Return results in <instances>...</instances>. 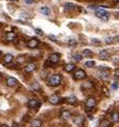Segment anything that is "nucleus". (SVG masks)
<instances>
[{
	"label": "nucleus",
	"instance_id": "obj_2",
	"mask_svg": "<svg viewBox=\"0 0 119 127\" xmlns=\"http://www.w3.org/2000/svg\"><path fill=\"white\" fill-rule=\"evenodd\" d=\"M59 60H60V55H59V53L54 52V53H51V55L48 57L46 64H47V65L56 64V63H58V62H59Z\"/></svg>",
	"mask_w": 119,
	"mask_h": 127
},
{
	"label": "nucleus",
	"instance_id": "obj_8",
	"mask_svg": "<svg viewBox=\"0 0 119 127\" xmlns=\"http://www.w3.org/2000/svg\"><path fill=\"white\" fill-rule=\"evenodd\" d=\"M97 102L94 98H92V97H90V98H88V99L86 100V108L87 109H91V108H94V106H96Z\"/></svg>",
	"mask_w": 119,
	"mask_h": 127
},
{
	"label": "nucleus",
	"instance_id": "obj_22",
	"mask_svg": "<svg viewBox=\"0 0 119 127\" xmlns=\"http://www.w3.org/2000/svg\"><path fill=\"white\" fill-rule=\"evenodd\" d=\"M65 102L69 103V104H76L77 99H76V97H75L74 95H71V96H69V97L65 98Z\"/></svg>",
	"mask_w": 119,
	"mask_h": 127
},
{
	"label": "nucleus",
	"instance_id": "obj_23",
	"mask_svg": "<svg viewBox=\"0 0 119 127\" xmlns=\"http://www.w3.org/2000/svg\"><path fill=\"white\" fill-rule=\"evenodd\" d=\"M110 119H112V122L113 123H117L119 121V113L118 112H113L112 113V115H110Z\"/></svg>",
	"mask_w": 119,
	"mask_h": 127
},
{
	"label": "nucleus",
	"instance_id": "obj_39",
	"mask_svg": "<svg viewBox=\"0 0 119 127\" xmlns=\"http://www.w3.org/2000/svg\"><path fill=\"white\" fill-rule=\"evenodd\" d=\"M1 127H9V126H7V125H2Z\"/></svg>",
	"mask_w": 119,
	"mask_h": 127
},
{
	"label": "nucleus",
	"instance_id": "obj_5",
	"mask_svg": "<svg viewBox=\"0 0 119 127\" xmlns=\"http://www.w3.org/2000/svg\"><path fill=\"white\" fill-rule=\"evenodd\" d=\"M98 75L100 78L102 79H107L110 76V69L106 67V68H100L98 71Z\"/></svg>",
	"mask_w": 119,
	"mask_h": 127
},
{
	"label": "nucleus",
	"instance_id": "obj_6",
	"mask_svg": "<svg viewBox=\"0 0 119 127\" xmlns=\"http://www.w3.org/2000/svg\"><path fill=\"white\" fill-rule=\"evenodd\" d=\"M40 106V102L37 99V98H31V99L28 100V107L30 109H35Z\"/></svg>",
	"mask_w": 119,
	"mask_h": 127
},
{
	"label": "nucleus",
	"instance_id": "obj_10",
	"mask_svg": "<svg viewBox=\"0 0 119 127\" xmlns=\"http://www.w3.org/2000/svg\"><path fill=\"white\" fill-rule=\"evenodd\" d=\"M61 102V98L58 96V95H51L49 96V103L53 105H57Z\"/></svg>",
	"mask_w": 119,
	"mask_h": 127
},
{
	"label": "nucleus",
	"instance_id": "obj_14",
	"mask_svg": "<svg viewBox=\"0 0 119 127\" xmlns=\"http://www.w3.org/2000/svg\"><path fill=\"white\" fill-rule=\"evenodd\" d=\"M15 39H16V33L15 32H8L5 34V40L8 42H13Z\"/></svg>",
	"mask_w": 119,
	"mask_h": 127
},
{
	"label": "nucleus",
	"instance_id": "obj_16",
	"mask_svg": "<svg viewBox=\"0 0 119 127\" xmlns=\"http://www.w3.org/2000/svg\"><path fill=\"white\" fill-rule=\"evenodd\" d=\"M40 12H41L43 15H49V14H51V9H49L48 7L43 5V7L40 8Z\"/></svg>",
	"mask_w": 119,
	"mask_h": 127
},
{
	"label": "nucleus",
	"instance_id": "obj_4",
	"mask_svg": "<svg viewBox=\"0 0 119 127\" xmlns=\"http://www.w3.org/2000/svg\"><path fill=\"white\" fill-rule=\"evenodd\" d=\"M73 76H74V78L76 79V80H83V79L86 78V73H85L84 69H76L74 72V74H73Z\"/></svg>",
	"mask_w": 119,
	"mask_h": 127
},
{
	"label": "nucleus",
	"instance_id": "obj_24",
	"mask_svg": "<svg viewBox=\"0 0 119 127\" xmlns=\"http://www.w3.org/2000/svg\"><path fill=\"white\" fill-rule=\"evenodd\" d=\"M83 89H92L94 88V84H92V82L91 81H86V82H84L82 84Z\"/></svg>",
	"mask_w": 119,
	"mask_h": 127
},
{
	"label": "nucleus",
	"instance_id": "obj_37",
	"mask_svg": "<svg viewBox=\"0 0 119 127\" xmlns=\"http://www.w3.org/2000/svg\"><path fill=\"white\" fill-rule=\"evenodd\" d=\"M116 40H117V42H118V43H119V35H118V36L116 37Z\"/></svg>",
	"mask_w": 119,
	"mask_h": 127
},
{
	"label": "nucleus",
	"instance_id": "obj_1",
	"mask_svg": "<svg viewBox=\"0 0 119 127\" xmlns=\"http://www.w3.org/2000/svg\"><path fill=\"white\" fill-rule=\"evenodd\" d=\"M61 83V76L59 74H54L48 77V84L51 87H58Z\"/></svg>",
	"mask_w": 119,
	"mask_h": 127
},
{
	"label": "nucleus",
	"instance_id": "obj_25",
	"mask_svg": "<svg viewBox=\"0 0 119 127\" xmlns=\"http://www.w3.org/2000/svg\"><path fill=\"white\" fill-rule=\"evenodd\" d=\"M26 57L25 55H21V56H18L17 57V59H16V61H17V63H19V64H21V63H24V62H26Z\"/></svg>",
	"mask_w": 119,
	"mask_h": 127
},
{
	"label": "nucleus",
	"instance_id": "obj_19",
	"mask_svg": "<svg viewBox=\"0 0 119 127\" xmlns=\"http://www.w3.org/2000/svg\"><path fill=\"white\" fill-rule=\"evenodd\" d=\"M73 121H74V123L76 125H83V123H84V118H83V116H75L74 119H73Z\"/></svg>",
	"mask_w": 119,
	"mask_h": 127
},
{
	"label": "nucleus",
	"instance_id": "obj_29",
	"mask_svg": "<svg viewBox=\"0 0 119 127\" xmlns=\"http://www.w3.org/2000/svg\"><path fill=\"white\" fill-rule=\"evenodd\" d=\"M113 42H114V37H112V36L105 37V43H106V44H112Z\"/></svg>",
	"mask_w": 119,
	"mask_h": 127
},
{
	"label": "nucleus",
	"instance_id": "obj_27",
	"mask_svg": "<svg viewBox=\"0 0 119 127\" xmlns=\"http://www.w3.org/2000/svg\"><path fill=\"white\" fill-rule=\"evenodd\" d=\"M72 58L75 61H81L83 59V56H82V53H74V55H72Z\"/></svg>",
	"mask_w": 119,
	"mask_h": 127
},
{
	"label": "nucleus",
	"instance_id": "obj_7",
	"mask_svg": "<svg viewBox=\"0 0 119 127\" xmlns=\"http://www.w3.org/2000/svg\"><path fill=\"white\" fill-rule=\"evenodd\" d=\"M27 46H28L29 48H31V49L37 48V47L39 46V40H38V39H31V40H29V41L27 42Z\"/></svg>",
	"mask_w": 119,
	"mask_h": 127
},
{
	"label": "nucleus",
	"instance_id": "obj_13",
	"mask_svg": "<svg viewBox=\"0 0 119 127\" xmlns=\"http://www.w3.org/2000/svg\"><path fill=\"white\" fill-rule=\"evenodd\" d=\"M7 84L9 87H15L17 84V79L14 77H9L7 79Z\"/></svg>",
	"mask_w": 119,
	"mask_h": 127
},
{
	"label": "nucleus",
	"instance_id": "obj_3",
	"mask_svg": "<svg viewBox=\"0 0 119 127\" xmlns=\"http://www.w3.org/2000/svg\"><path fill=\"white\" fill-rule=\"evenodd\" d=\"M96 16L100 19H103V20H107L110 17V13L103 9H99L96 11Z\"/></svg>",
	"mask_w": 119,
	"mask_h": 127
},
{
	"label": "nucleus",
	"instance_id": "obj_30",
	"mask_svg": "<svg viewBox=\"0 0 119 127\" xmlns=\"http://www.w3.org/2000/svg\"><path fill=\"white\" fill-rule=\"evenodd\" d=\"M64 7L67 8V10H72L73 7H74V4L71 3V2H68V3H65V4H64Z\"/></svg>",
	"mask_w": 119,
	"mask_h": 127
},
{
	"label": "nucleus",
	"instance_id": "obj_9",
	"mask_svg": "<svg viewBox=\"0 0 119 127\" xmlns=\"http://www.w3.org/2000/svg\"><path fill=\"white\" fill-rule=\"evenodd\" d=\"M37 68V65H35V63H28V64L25 66V72L26 73H32L34 69Z\"/></svg>",
	"mask_w": 119,
	"mask_h": 127
},
{
	"label": "nucleus",
	"instance_id": "obj_28",
	"mask_svg": "<svg viewBox=\"0 0 119 127\" xmlns=\"http://www.w3.org/2000/svg\"><path fill=\"white\" fill-rule=\"evenodd\" d=\"M85 66H87V67H94L96 66V62L94 61H87L86 63H85Z\"/></svg>",
	"mask_w": 119,
	"mask_h": 127
},
{
	"label": "nucleus",
	"instance_id": "obj_12",
	"mask_svg": "<svg viewBox=\"0 0 119 127\" xmlns=\"http://www.w3.org/2000/svg\"><path fill=\"white\" fill-rule=\"evenodd\" d=\"M99 58L101 60H108L110 59V53H108L107 50H101L99 52Z\"/></svg>",
	"mask_w": 119,
	"mask_h": 127
},
{
	"label": "nucleus",
	"instance_id": "obj_38",
	"mask_svg": "<svg viewBox=\"0 0 119 127\" xmlns=\"http://www.w3.org/2000/svg\"><path fill=\"white\" fill-rule=\"evenodd\" d=\"M13 127H18V125H17V124H14V125H13Z\"/></svg>",
	"mask_w": 119,
	"mask_h": 127
},
{
	"label": "nucleus",
	"instance_id": "obj_40",
	"mask_svg": "<svg viewBox=\"0 0 119 127\" xmlns=\"http://www.w3.org/2000/svg\"><path fill=\"white\" fill-rule=\"evenodd\" d=\"M118 2H119V0H118Z\"/></svg>",
	"mask_w": 119,
	"mask_h": 127
},
{
	"label": "nucleus",
	"instance_id": "obj_20",
	"mask_svg": "<svg viewBox=\"0 0 119 127\" xmlns=\"http://www.w3.org/2000/svg\"><path fill=\"white\" fill-rule=\"evenodd\" d=\"M110 125H112V122L106 120V119H104L100 122V127H110Z\"/></svg>",
	"mask_w": 119,
	"mask_h": 127
},
{
	"label": "nucleus",
	"instance_id": "obj_11",
	"mask_svg": "<svg viewBox=\"0 0 119 127\" xmlns=\"http://www.w3.org/2000/svg\"><path fill=\"white\" fill-rule=\"evenodd\" d=\"M13 59H14V57L11 55V53H5L4 56H3V63L4 64H10V63L13 61Z\"/></svg>",
	"mask_w": 119,
	"mask_h": 127
},
{
	"label": "nucleus",
	"instance_id": "obj_32",
	"mask_svg": "<svg viewBox=\"0 0 119 127\" xmlns=\"http://www.w3.org/2000/svg\"><path fill=\"white\" fill-rule=\"evenodd\" d=\"M112 88L114 89V90H116V89L118 88V83H117V81H115V82H113V84H112Z\"/></svg>",
	"mask_w": 119,
	"mask_h": 127
},
{
	"label": "nucleus",
	"instance_id": "obj_31",
	"mask_svg": "<svg viewBox=\"0 0 119 127\" xmlns=\"http://www.w3.org/2000/svg\"><path fill=\"white\" fill-rule=\"evenodd\" d=\"M91 43H92L94 45H100V44H101L100 41H99V40H96V39H92V40H91Z\"/></svg>",
	"mask_w": 119,
	"mask_h": 127
},
{
	"label": "nucleus",
	"instance_id": "obj_21",
	"mask_svg": "<svg viewBox=\"0 0 119 127\" xmlns=\"http://www.w3.org/2000/svg\"><path fill=\"white\" fill-rule=\"evenodd\" d=\"M82 56L83 57H86V58H91L94 56V53H92L91 50H89V49H84L82 52Z\"/></svg>",
	"mask_w": 119,
	"mask_h": 127
},
{
	"label": "nucleus",
	"instance_id": "obj_35",
	"mask_svg": "<svg viewBox=\"0 0 119 127\" xmlns=\"http://www.w3.org/2000/svg\"><path fill=\"white\" fill-rule=\"evenodd\" d=\"M25 3H27V4H31V3H33V0H25Z\"/></svg>",
	"mask_w": 119,
	"mask_h": 127
},
{
	"label": "nucleus",
	"instance_id": "obj_33",
	"mask_svg": "<svg viewBox=\"0 0 119 127\" xmlns=\"http://www.w3.org/2000/svg\"><path fill=\"white\" fill-rule=\"evenodd\" d=\"M76 44L77 43L75 40H70V41H69V45H76Z\"/></svg>",
	"mask_w": 119,
	"mask_h": 127
},
{
	"label": "nucleus",
	"instance_id": "obj_18",
	"mask_svg": "<svg viewBox=\"0 0 119 127\" xmlns=\"http://www.w3.org/2000/svg\"><path fill=\"white\" fill-rule=\"evenodd\" d=\"M31 127H42V121L39 119H34L31 122Z\"/></svg>",
	"mask_w": 119,
	"mask_h": 127
},
{
	"label": "nucleus",
	"instance_id": "obj_15",
	"mask_svg": "<svg viewBox=\"0 0 119 127\" xmlns=\"http://www.w3.org/2000/svg\"><path fill=\"white\" fill-rule=\"evenodd\" d=\"M75 69V64L74 63H68V64L64 66V71L67 73H71V72H73Z\"/></svg>",
	"mask_w": 119,
	"mask_h": 127
},
{
	"label": "nucleus",
	"instance_id": "obj_17",
	"mask_svg": "<svg viewBox=\"0 0 119 127\" xmlns=\"http://www.w3.org/2000/svg\"><path fill=\"white\" fill-rule=\"evenodd\" d=\"M70 118H71V112L69 110H63L62 112H61V119H63V120H69Z\"/></svg>",
	"mask_w": 119,
	"mask_h": 127
},
{
	"label": "nucleus",
	"instance_id": "obj_26",
	"mask_svg": "<svg viewBox=\"0 0 119 127\" xmlns=\"http://www.w3.org/2000/svg\"><path fill=\"white\" fill-rule=\"evenodd\" d=\"M30 86H31V88H32L34 91H40V89H41V87H40V83H39V82H37V81L32 82V83L30 84Z\"/></svg>",
	"mask_w": 119,
	"mask_h": 127
},
{
	"label": "nucleus",
	"instance_id": "obj_36",
	"mask_svg": "<svg viewBox=\"0 0 119 127\" xmlns=\"http://www.w3.org/2000/svg\"><path fill=\"white\" fill-rule=\"evenodd\" d=\"M37 32H38V34L39 35H42V31L41 30H37Z\"/></svg>",
	"mask_w": 119,
	"mask_h": 127
},
{
	"label": "nucleus",
	"instance_id": "obj_34",
	"mask_svg": "<svg viewBox=\"0 0 119 127\" xmlns=\"http://www.w3.org/2000/svg\"><path fill=\"white\" fill-rule=\"evenodd\" d=\"M115 77H116V79H119V69L115 71Z\"/></svg>",
	"mask_w": 119,
	"mask_h": 127
}]
</instances>
